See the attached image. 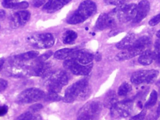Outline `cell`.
I'll return each instance as SVG.
<instances>
[{"label": "cell", "instance_id": "38", "mask_svg": "<svg viewBox=\"0 0 160 120\" xmlns=\"http://www.w3.org/2000/svg\"><path fill=\"white\" fill-rule=\"evenodd\" d=\"M146 115V111L145 110H142L140 114L136 115L135 117L132 118V119L133 120H142L144 119Z\"/></svg>", "mask_w": 160, "mask_h": 120}, {"label": "cell", "instance_id": "7", "mask_svg": "<svg viewBox=\"0 0 160 120\" xmlns=\"http://www.w3.org/2000/svg\"><path fill=\"white\" fill-rule=\"evenodd\" d=\"M137 5L134 3L123 4L113 10L119 21L127 22L132 20L135 17Z\"/></svg>", "mask_w": 160, "mask_h": 120}, {"label": "cell", "instance_id": "36", "mask_svg": "<svg viewBox=\"0 0 160 120\" xmlns=\"http://www.w3.org/2000/svg\"><path fill=\"white\" fill-rule=\"evenodd\" d=\"M43 106L41 104H36L31 106L30 107V111L32 113H35L38 112L43 108Z\"/></svg>", "mask_w": 160, "mask_h": 120}, {"label": "cell", "instance_id": "37", "mask_svg": "<svg viewBox=\"0 0 160 120\" xmlns=\"http://www.w3.org/2000/svg\"><path fill=\"white\" fill-rule=\"evenodd\" d=\"M45 2V0H32V4L34 7H39L43 5Z\"/></svg>", "mask_w": 160, "mask_h": 120}, {"label": "cell", "instance_id": "31", "mask_svg": "<svg viewBox=\"0 0 160 120\" xmlns=\"http://www.w3.org/2000/svg\"><path fill=\"white\" fill-rule=\"evenodd\" d=\"M29 7V3L26 1L22 2H18L13 6L12 9H24Z\"/></svg>", "mask_w": 160, "mask_h": 120}, {"label": "cell", "instance_id": "16", "mask_svg": "<svg viewBox=\"0 0 160 120\" xmlns=\"http://www.w3.org/2000/svg\"><path fill=\"white\" fill-rule=\"evenodd\" d=\"M150 3L147 0H142L137 6L136 14L132 21L134 23H140L148 15L150 11Z\"/></svg>", "mask_w": 160, "mask_h": 120}, {"label": "cell", "instance_id": "6", "mask_svg": "<svg viewBox=\"0 0 160 120\" xmlns=\"http://www.w3.org/2000/svg\"><path fill=\"white\" fill-rule=\"evenodd\" d=\"M45 95V93L40 89L30 88L20 94L17 98V102L21 104L32 103L43 99Z\"/></svg>", "mask_w": 160, "mask_h": 120}, {"label": "cell", "instance_id": "39", "mask_svg": "<svg viewBox=\"0 0 160 120\" xmlns=\"http://www.w3.org/2000/svg\"><path fill=\"white\" fill-rule=\"evenodd\" d=\"M7 87V81L5 79H0V92L5 90Z\"/></svg>", "mask_w": 160, "mask_h": 120}, {"label": "cell", "instance_id": "12", "mask_svg": "<svg viewBox=\"0 0 160 120\" xmlns=\"http://www.w3.org/2000/svg\"><path fill=\"white\" fill-rule=\"evenodd\" d=\"M133 104L131 101H124L118 103L111 108L112 116L115 115L121 118H127L131 114Z\"/></svg>", "mask_w": 160, "mask_h": 120}, {"label": "cell", "instance_id": "43", "mask_svg": "<svg viewBox=\"0 0 160 120\" xmlns=\"http://www.w3.org/2000/svg\"><path fill=\"white\" fill-rule=\"evenodd\" d=\"M159 93H160V89L159 90ZM157 115H158V117H160V100L158 106V109H157Z\"/></svg>", "mask_w": 160, "mask_h": 120}, {"label": "cell", "instance_id": "42", "mask_svg": "<svg viewBox=\"0 0 160 120\" xmlns=\"http://www.w3.org/2000/svg\"><path fill=\"white\" fill-rule=\"evenodd\" d=\"M5 63V60L3 58H0V72L3 67Z\"/></svg>", "mask_w": 160, "mask_h": 120}, {"label": "cell", "instance_id": "18", "mask_svg": "<svg viewBox=\"0 0 160 120\" xmlns=\"http://www.w3.org/2000/svg\"><path fill=\"white\" fill-rule=\"evenodd\" d=\"M71 0H49L44 6L43 10L48 13H53L62 8Z\"/></svg>", "mask_w": 160, "mask_h": 120}, {"label": "cell", "instance_id": "9", "mask_svg": "<svg viewBox=\"0 0 160 120\" xmlns=\"http://www.w3.org/2000/svg\"><path fill=\"white\" fill-rule=\"evenodd\" d=\"M65 68L70 70L73 74L77 75H87L91 72L93 67L92 64L83 65L75 60L68 59L64 62Z\"/></svg>", "mask_w": 160, "mask_h": 120}, {"label": "cell", "instance_id": "21", "mask_svg": "<svg viewBox=\"0 0 160 120\" xmlns=\"http://www.w3.org/2000/svg\"><path fill=\"white\" fill-rule=\"evenodd\" d=\"M155 60V52L151 50H145L140 55L138 61L141 64L144 65H149Z\"/></svg>", "mask_w": 160, "mask_h": 120}, {"label": "cell", "instance_id": "10", "mask_svg": "<svg viewBox=\"0 0 160 120\" xmlns=\"http://www.w3.org/2000/svg\"><path fill=\"white\" fill-rule=\"evenodd\" d=\"M28 67L29 75L44 77L50 73L52 69V65L50 63L38 61L36 60Z\"/></svg>", "mask_w": 160, "mask_h": 120}, {"label": "cell", "instance_id": "19", "mask_svg": "<svg viewBox=\"0 0 160 120\" xmlns=\"http://www.w3.org/2000/svg\"><path fill=\"white\" fill-rule=\"evenodd\" d=\"M39 54V52L35 50L28 51L16 55L11 58L10 62L17 63H24L27 61L37 58Z\"/></svg>", "mask_w": 160, "mask_h": 120}, {"label": "cell", "instance_id": "33", "mask_svg": "<svg viewBox=\"0 0 160 120\" xmlns=\"http://www.w3.org/2000/svg\"><path fill=\"white\" fill-rule=\"evenodd\" d=\"M53 54V52L51 50H49L47 51L46 53L43 54V55H41L39 57H37V59L36 60L40 62H45L47 60L50 58L52 55Z\"/></svg>", "mask_w": 160, "mask_h": 120}, {"label": "cell", "instance_id": "11", "mask_svg": "<svg viewBox=\"0 0 160 120\" xmlns=\"http://www.w3.org/2000/svg\"><path fill=\"white\" fill-rule=\"evenodd\" d=\"M118 20L116 16L113 12L109 14L102 13L97 20L96 27L100 31L113 28L116 26Z\"/></svg>", "mask_w": 160, "mask_h": 120}, {"label": "cell", "instance_id": "3", "mask_svg": "<svg viewBox=\"0 0 160 120\" xmlns=\"http://www.w3.org/2000/svg\"><path fill=\"white\" fill-rule=\"evenodd\" d=\"M45 78V85L50 92L59 93L63 87L68 84V76L62 70L50 73Z\"/></svg>", "mask_w": 160, "mask_h": 120}, {"label": "cell", "instance_id": "5", "mask_svg": "<svg viewBox=\"0 0 160 120\" xmlns=\"http://www.w3.org/2000/svg\"><path fill=\"white\" fill-rule=\"evenodd\" d=\"M27 41L34 47L44 49L52 47L55 40L52 34L42 33L30 36L27 37Z\"/></svg>", "mask_w": 160, "mask_h": 120}, {"label": "cell", "instance_id": "27", "mask_svg": "<svg viewBox=\"0 0 160 120\" xmlns=\"http://www.w3.org/2000/svg\"><path fill=\"white\" fill-rule=\"evenodd\" d=\"M158 99V94L155 90H153L151 92L148 101L145 104L146 108H151L156 105Z\"/></svg>", "mask_w": 160, "mask_h": 120}, {"label": "cell", "instance_id": "13", "mask_svg": "<svg viewBox=\"0 0 160 120\" xmlns=\"http://www.w3.org/2000/svg\"><path fill=\"white\" fill-rule=\"evenodd\" d=\"M6 71L9 75L14 77L21 78L29 75L28 65L23 63L10 62Z\"/></svg>", "mask_w": 160, "mask_h": 120}, {"label": "cell", "instance_id": "14", "mask_svg": "<svg viewBox=\"0 0 160 120\" xmlns=\"http://www.w3.org/2000/svg\"><path fill=\"white\" fill-rule=\"evenodd\" d=\"M31 14L26 10H22L11 15L9 19L10 27L13 29H17L24 26L30 20Z\"/></svg>", "mask_w": 160, "mask_h": 120}, {"label": "cell", "instance_id": "26", "mask_svg": "<svg viewBox=\"0 0 160 120\" xmlns=\"http://www.w3.org/2000/svg\"><path fill=\"white\" fill-rule=\"evenodd\" d=\"M132 90V87L130 84L128 82H124L119 87L118 94L119 96H126Z\"/></svg>", "mask_w": 160, "mask_h": 120}, {"label": "cell", "instance_id": "4", "mask_svg": "<svg viewBox=\"0 0 160 120\" xmlns=\"http://www.w3.org/2000/svg\"><path fill=\"white\" fill-rule=\"evenodd\" d=\"M102 109L99 102L92 101L87 103L79 111L78 120H93L98 117Z\"/></svg>", "mask_w": 160, "mask_h": 120}, {"label": "cell", "instance_id": "35", "mask_svg": "<svg viewBox=\"0 0 160 120\" xmlns=\"http://www.w3.org/2000/svg\"><path fill=\"white\" fill-rule=\"evenodd\" d=\"M160 22V13L152 18L149 22V24L151 26H154Z\"/></svg>", "mask_w": 160, "mask_h": 120}, {"label": "cell", "instance_id": "34", "mask_svg": "<svg viewBox=\"0 0 160 120\" xmlns=\"http://www.w3.org/2000/svg\"><path fill=\"white\" fill-rule=\"evenodd\" d=\"M107 4L111 5H121L124 4L127 0H104Z\"/></svg>", "mask_w": 160, "mask_h": 120}, {"label": "cell", "instance_id": "22", "mask_svg": "<svg viewBox=\"0 0 160 120\" xmlns=\"http://www.w3.org/2000/svg\"><path fill=\"white\" fill-rule=\"evenodd\" d=\"M118 103V99L116 94L115 92L111 91L106 94L103 104L105 107L111 109Z\"/></svg>", "mask_w": 160, "mask_h": 120}, {"label": "cell", "instance_id": "1", "mask_svg": "<svg viewBox=\"0 0 160 120\" xmlns=\"http://www.w3.org/2000/svg\"><path fill=\"white\" fill-rule=\"evenodd\" d=\"M90 94L87 79H83L75 82L67 89L63 101L65 103H70L77 99L84 100Z\"/></svg>", "mask_w": 160, "mask_h": 120}, {"label": "cell", "instance_id": "44", "mask_svg": "<svg viewBox=\"0 0 160 120\" xmlns=\"http://www.w3.org/2000/svg\"><path fill=\"white\" fill-rule=\"evenodd\" d=\"M157 36H158V37H159V38H160V30L157 32Z\"/></svg>", "mask_w": 160, "mask_h": 120}, {"label": "cell", "instance_id": "29", "mask_svg": "<svg viewBox=\"0 0 160 120\" xmlns=\"http://www.w3.org/2000/svg\"><path fill=\"white\" fill-rule=\"evenodd\" d=\"M18 120H38L41 118L38 115H33L32 113L29 111L22 114L18 118Z\"/></svg>", "mask_w": 160, "mask_h": 120}, {"label": "cell", "instance_id": "30", "mask_svg": "<svg viewBox=\"0 0 160 120\" xmlns=\"http://www.w3.org/2000/svg\"><path fill=\"white\" fill-rule=\"evenodd\" d=\"M18 0H2V5L5 8L12 9L13 6Z\"/></svg>", "mask_w": 160, "mask_h": 120}, {"label": "cell", "instance_id": "28", "mask_svg": "<svg viewBox=\"0 0 160 120\" xmlns=\"http://www.w3.org/2000/svg\"><path fill=\"white\" fill-rule=\"evenodd\" d=\"M44 98L47 102H59L62 99L61 96L58 94L50 92H49L46 95L45 94Z\"/></svg>", "mask_w": 160, "mask_h": 120}, {"label": "cell", "instance_id": "2", "mask_svg": "<svg viewBox=\"0 0 160 120\" xmlns=\"http://www.w3.org/2000/svg\"><path fill=\"white\" fill-rule=\"evenodd\" d=\"M96 4L91 0H85L80 4L78 9L72 13L67 19L70 24H77L86 20L97 11Z\"/></svg>", "mask_w": 160, "mask_h": 120}, {"label": "cell", "instance_id": "15", "mask_svg": "<svg viewBox=\"0 0 160 120\" xmlns=\"http://www.w3.org/2000/svg\"><path fill=\"white\" fill-rule=\"evenodd\" d=\"M68 59H72L83 65H88L91 63L94 59L92 52L87 50H73Z\"/></svg>", "mask_w": 160, "mask_h": 120}, {"label": "cell", "instance_id": "17", "mask_svg": "<svg viewBox=\"0 0 160 120\" xmlns=\"http://www.w3.org/2000/svg\"><path fill=\"white\" fill-rule=\"evenodd\" d=\"M145 50L131 46L127 49L123 50L117 54L115 57L116 60L122 61L132 59L138 55H140Z\"/></svg>", "mask_w": 160, "mask_h": 120}, {"label": "cell", "instance_id": "23", "mask_svg": "<svg viewBox=\"0 0 160 120\" xmlns=\"http://www.w3.org/2000/svg\"><path fill=\"white\" fill-rule=\"evenodd\" d=\"M151 42V41L150 37L145 36H142L139 39L135 40L134 44L132 46L135 47L145 50L146 48L150 45Z\"/></svg>", "mask_w": 160, "mask_h": 120}, {"label": "cell", "instance_id": "40", "mask_svg": "<svg viewBox=\"0 0 160 120\" xmlns=\"http://www.w3.org/2000/svg\"><path fill=\"white\" fill-rule=\"evenodd\" d=\"M8 108L6 105H0V117L5 115L8 112Z\"/></svg>", "mask_w": 160, "mask_h": 120}, {"label": "cell", "instance_id": "25", "mask_svg": "<svg viewBox=\"0 0 160 120\" xmlns=\"http://www.w3.org/2000/svg\"><path fill=\"white\" fill-rule=\"evenodd\" d=\"M73 50H74L69 48H64L59 50L55 52L54 54V57L57 60H60L69 59Z\"/></svg>", "mask_w": 160, "mask_h": 120}, {"label": "cell", "instance_id": "32", "mask_svg": "<svg viewBox=\"0 0 160 120\" xmlns=\"http://www.w3.org/2000/svg\"><path fill=\"white\" fill-rule=\"evenodd\" d=\"M155 54V60L157 63L160 66V40L158 41L156 44V50L154 51Z\"/></svg>", "mask_w": 160, "mask_h": 120}, {"label": "cell", "instance_id": "8", "mask_svg": "<svg viewBox=\"0 0 160 120\" xmlns=\"http://www.w3.org/2000/svg\"><path fill=\"white\" fill-rule=\"evenodd\" d=\"M158 75V71L156 70L138 71L132 75L131 81L136 85L142 83L151 84L156 81Z\"/></svg>", "mask_w": 160, "mask_h": 120}, {"label": "cell", "instance_id": "41", "mask_svg": "<svg viewBox=\"0 0 160 120\" xmlns=\"http://www.w3.org/2000/svg\"><path fill=\"white\" fill-rule=\"evenodd\" d=\"M6 17V13L4 10L0 9V19L3 20Z\"/></svg>", "mask_w": 160, "mask_h": 120}, {"label": "cell", "instance_id": "20", "mask_svg": "<svg viewBox=\"0 0 160 120\" xmlns=\"http://www.w3.org/2000/svg\"><path fill=\"white\" fill-rule=\"evenodd\" d=\"M136 39L135 35L133 33H130L127 35L124 38L116 45L118 49L120 50H125L131 47L134 44Z\"/></svg>", "mask_w": 160, "mask_h": 120}, {"label": "cell", "instance_id": "24", "mask_svg": "<svg viewBox=\"0 0 160 120\" xmlns=\"http://www.w3.org/2000/svg\"><path fill=\"white\" fill-rule=\"evenodd\" d=\"M78 38V34L75 31L68 30L63 35L62 41L65 44H71Z\"/></svg>", "mask_w": 160, "mask_h": 120}]
</instances>
